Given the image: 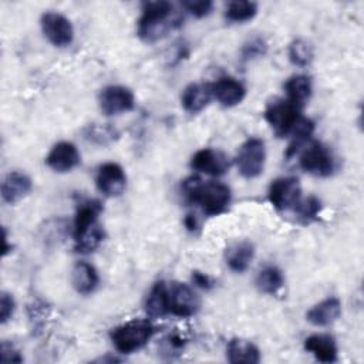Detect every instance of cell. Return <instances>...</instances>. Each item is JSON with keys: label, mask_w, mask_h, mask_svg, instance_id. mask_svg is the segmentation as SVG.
<instances>
[{"label": "cell", "mask_w": 364, "mask_h": 364, "mask_svg": "<svg viewBox=\"0 0 364 364\" xmlns=\"http://www.w3.org/2000/svg\"><path fill=\"white\" fill-rule=\"evenodd\" d=\"M14 309H16V301L13 296L7 291H3L0 296V323L1 324L7 323L13 317Z\"/></svg>", "instance_id": "d6a6232c"}, {"label": "cell", "mask_w": 364, "mask_h": 364, "mask_svg": "<svg viewBox=\"0 0 364 364\" xmlns=\"http://www.w3.org/2000/svg\"><path fill=\"white\" fill-rule=\"evenodd\" d=\"M226 357L232 364H257L260 361V350L249 340L232 338L226 348Z\"/></svg>", "instance_id": "603a6c76"}, {"label": "cell", "mask_w": 364, "mask_h": 364, "mask_svg": "<svg viewBox=\"0 0 364 364\" xmlns=\"http://www.w3.org/2000/svg\"><path fill=\"white\" fill-rule=\"evenodd\" d=\"M33 188V182L30 176L21 171H10L4 175L0 186L1 199L9 203L14 205L26 198Z\"/></svg>", "instance_id": "5bb4252c"}, {"label": "cell", "mask_w": 364, "mask_h": 364, "mask_svg": "<svg viewBox=\"0 0 364 364\" xmlns=\"http://www.w3.org/2000/svg\"><path fill=\"white\" fill-rule=\"evenodd\" d=\"M95 185L108 198L119 196L127 188L125 171L117 162H105L97 171Z\"/></svg>", "instance_id": "8fae6325"}, {"label": "cell", "mask_w": 364, "mask_h": 364, "mask_svg": "<svg viewBox=\"0 0 364 364\" xmlns=\"http://www.w3.org/2000/svg\"><path fill=\"white\" fill-rule=\"evenodd\" d=\"M212 98V84L192 82L183 88L181 94V104L186 112L198 114L209 105Z\"/></svg>", "instance_id": "9a60e30c"}, {"label": "cell", "mask_w": 364, "mask_h": 364, "mask_svg": "<svg viewBox=\"0 0 364 364\" xmlns=\"http://www.w3.org/2000/svg\"><path fill=\"white\" fill-rule=\"evenodd\" d=\"M100 109L104 115H119L134 109L135 95L124 85H107L98 95Z\"/></svg>", "instance_id": "30bf717a"}, {"label": "cell", "mask_w": 364, "mask_h": 364, "mask_svg": "<svg viewBox=\"0 0 364 364\" xmlns=\"http://www.w3.org/2000/svg\"><path fill=\"white\" fill-rule=\"evenodd\" d=\"M182 7L196 18L206 17L213 10V1L210 0H188L182 3Z\"/></svg>", "instance_id": "1f68e13d"}, {"label": "cell", "mask_w": 364, "mask_h": 364, "mask_svg": "<svg viewBox=\"0 0 364 364\" xmlns=\"http://www.w3.org/2000/svg\"><path fill=\"white\" fill-rule=\"evenodd\" d=\"M266 162V146L260 138L252 136L246 139L236 155V166L239 173L246 179L262 175Z\"/></svg>", "instance_id": "8992f818"}, {"label": "cell", "mask_w": 364, "mask_h": 364, "mask_svg": "<svg viewBox=\"0 0 364 364\" xmlns=\"http://www.w3.org/2000/svg\"><path fill=\"white\" fill-rule=\"evenodd\" d=\"M168 303L169 314L182 318L195 316L200 309L199 296L193 291V289L178 282L168 284Z\"/></svg>", "instance_id": "ba28073f"}, {"label": "cell", "mask_w": 364, "mask_h": 364, "mask_svg": "<svg viewBox=\"0 0 364 364\" xmlns=\"http://www.w3.org/2000/svg\"><path fill=\"white\" fill-rule=\"evenodd\" d=\"M118 135V131L108 124H90L84 129L85 139L97 145H108L115 141Z\"/></svg>", "instance_id": "f1b7e54d"}, {"label": "cell", "mask_w": 364, "mask_h": 364, "mask_svg": "<svg viewBox=\"0 0 364 364\" xmlns=\"http://www.w3.org/2000/svg\"><path fill=\"white\" fill-rule=\"evenodd\" d=\"M299 165L304 172L318 178L331 176L337 168L336 158L330 148L318 141L310 142L303 149L299 158Z\"/></svg>", "instance_id": "5b68a950"}, {"label": "cell", "mask_w": 364, "mask_h": 364, "mask_svg": "<svg viewBox=\"0 0 364 364\" xmlns=\"http://www.w3.org/2000/svg\"><path fill=\"white\" fill-rule=\"evenodd\" d=\"M267 51V43L263 37H252L249 38L242 50H240V58L242 61H252L255 58L263 57Z\"/></svg>", "instance_id": "4dcf8cb0"}, {"label": "cell", "mask_w": 364, "mask_h": 364, "mask_svg": "<svg viewBox=\"0 0 364 364\" xmlns=\"http://www.w3.org/2000/svg\"><path fill=\"white\" fill-rule=\"evenodd\" d=\"M192 283L203 290H210L215 286V280L209 274L199 270L192 272Z\"/></svg>", "instance_id": "e575fe53"}, {"label": "cell", "mask_w": 364, "mask_h": 364, "mask_svg": "<svg viewBox=\"0 0 364 364\" xmlns=\"http://www.w3.org/2000/svg\"><path fill=\"white\" fill-rule=\"evenodd\" d=\"M173 6L169 1L156 0L142 3V13L138 20V36L146 41H156L179 24V17L173 16Z\"/></svg>", "instance_id": "7a4b0ae2"}, {"label": "cell", "mask_w": 364, "mask_h": 364, "mask_svg": "<svg viewBox=\"0 0 364 364\" xmlns=\"http://www.w3.org/2000/svg\"><path fill=\"white\" fill-rule=\"evenodd\" d=\"M257 14V4L249 0L230 1L225 10V17L230 23H245Z\"/></svg>", "instance_id": "484cf974"}, {"label": "cell", "mask_w": 364, "mask_h": 364, "mask_svg": "<svg viewBox=\"0 0 364 364\" xmlns=\"http://www.w3.org/2000/svg\"><path fill=\"white\" fill-rule=\"evenodd\" d=\"M269 202L280 212L293 210L301 199V186L294 176H282L272 181L267 191Z\"/></svg>", "instance_id": "52a82bcc"}, {"label": "cell", "mask_w": 364, "mask_h": 364, "mask_svg": "<svg viewBox=\"0 0 364 364\" xmlns=\"http://www.w3.org/2000/svg\"><path fill=\"white\" fill-rule=\"evenodd\" d=\"M192 169L210 176H220L228 172L230 161L228 155L219 149L202 148L192 155L191 159Z\"/></svg>", "instance_id": "7c38bea8"}, {"label": "cell", "mask_w": 364, "mask_h": 364, "mask_svg": "<svg viewBox=\"0 0 364 364\" xmlns=\"http://www.w3.org/2000/svg\"><path fill=\"white\" fill-rule=\"evenodd\" d=\"M301 109L287 98H273L267 102L263 117L276 136L284 138L291 134L301 118Z\"/></svg>", "instance_id": "277c9868"}, {"label": "cell", "mask_w": 364, "mask_h": 364, "mask_svg": "<svg viewBox=\"0 0 364 364\" xmlns=\"http://www.w3.org/2000/svg\"><path fill=\"white\" fill-rule=\"evenodd\" d=\"M293 210L296 212L300 223L309 225L318 218L321 212V202L318 198L310 195L307 198H301Z\"/></svg>", "instance_id": "f546056e"}, {"label": "cell", "mask_w": 364, "mask_h": 364, "mask_svg": "<svg viewBox=\"0 0 364 364\" xmlns=\"http://www.w3.org/2000/svg\"><path fill=\"white\" fill-rule=\"evenodd\" d=\"M154 334L155 326L149 320L134 318L112 328L109 337L121 354H131L142 348Z\"/></svg>", "instance_id": "3957f363"}, {"label": "cell", "mask_w": 364, "mask_h": 364, "mask_svg": "<svg viewBox=\"0 0 364 364\" xmlns=\"http://www.w3.org/2000/svg\"><path fill=\"white\" fill-rule=\"evenodd\" d=\"M102 212V205L97 199H87L81 202L77 208L75 218H74V228H73V237L74 240L82 236L88 229L98 223V218Z\"/></svg>", "instance_id": "e0dca14e"}, {"label": "cell", "mask_w": 364, "mask_h": 364, "mask_svg": "<svg viewBox=\"0 0 364 364\" xmlns=\"http://www.w3.org/2000/svg\"><path fill=\"white\" fill-rule=\"evenodd\" d=\"M182 192L191 203L199 206L208 216H218L226 212L232 202V191L228 185L216 181H202L198 176L185 179Z\"/></svg>", "instance_id": "6da1fadb"}, {"label": "cell", "mask_w": 364, "mask_h": 364, "mask_svg": "<svg viewBox=\"0 0 364 364\" xmlns=\"http://www.w3.org/2000/svg\"><path fill=\"white\" fill-rule=\"evenodd\" d=\"M313 46L304 38H296L289 44V60L297 67H306L313 61Z\"/></svg>", "instance_id": "83f0119b"}, {"label": "cell", "mask_w": 364, "mask_h": 364, "mask_svg": "<svg viewBox=\"0 0 364 364\" xmlns=\"http://www.w3.org/2000/svg\"><path fill=\"white\" fill-rule=\"evenodd\" d=\"M44 37L55 47H67L74 40L71 21L58 11H46L40 18Z\"/></svg>", "instance_id": "9c48e42d"}, {"label": "cell", "mask_w": 364, "mask_h": 364, "mask_svg": "<svg viewBox=\"0 0 364 364\" xmlns=\"http://www.w3.org/2000/svg\"><path fill=\"white\" fill-rule=\"evenodd\" d=\"M0 361L1 363H21L23 357L20 354V351L7 341H1L0 346Z\"/></svg>", "instance_id": "836d02e7"}, {"label": "cell", "mask_w": 364, "mask_h": 364, "mask_svg": "<svg viewBox=\"0 0 364 364\" xmlns=\"http://www.w3.org/2000/svg\"><path fill=\"white\" fill-rule=\"evenodd\" d=\"M283 88L286 91L287 100L290 102H293L294 105H297L300 109H303V107L311 97L313 84H311V78L309 75L294 74L286 80Z\"/></svg>", "instance_id": "7402d4cb"}, {"label": "cell", "mask_w": 364, "mask_h": 364, "mask_svg": "<svg viewBox=\"0 0 364 364\" xmlns=\"http://www.w3.org/2000/svg\"><path fill=\"white\" fill-rule=\"evenodd\" d=\"M255 257V246L249 240H240L230 245L225 252V260L235 273H243Z\"/></svg>", "instance_id": "44dd1931"}, {"label": "cell", "mask_w": 364, "mask_h": 364, "mask_svg": "<svg viewBox=\"0 0 364 364\" xmlns=\"http://www.w3.org/2000/svg\"><path fill=\"white\" fill-rule=\"evenodd\" d=\"M341 314V301L337 297H327L314 304L307 313L306 318L313 326L324 327L334 323Z\"/></svg>", "instance_id": "ffe728a7"}, {"label": "cell", "mask_w": 364, "mask_h": 364, "mask_svg": "<svg viewBox=\"0 0 364 364\" xmlns=\"http://www.w3.org/2000/svg\"><path fill=\"white\" fill-rule=\"evenodd\" d=\"M105 237L104 229L97 223L91 229H88L82 236L74 240V250L81 255H88L92 253L100 247Z\"/></svg>", "instance_id": "4316f807"}, {"label": "cell", "mask_w": 364, "mask_h": 364, "mask_svg": "<svg viewBox=\"0 0 364 364\" xmlns=\"http://www.w3.org/2000/svg\"><path fill=\"white\" fill-rule=\"evenodd\" d=\"M145 311L151 317H164L169 314V303H168V283L161 280L156 282L146 300H145Z\"/></svg>", "instance_id": "cb8c5ba5"}, {"label": "cell", "mask_w": 364, "mask_h": 364, "mask_svg": "<svg viewBox=\"0 0 364 364\" xmlns=\"http://www.w3.org/2000/svg\"><path fill=\"white\" fill-rule=\"evenodd\" d=\"M213 98L223 107H235L240 104L246 97L245 85L233 77H220L212 84Z\"/></svg>", "instance_id": "2e32d148"}, {"label": "cell", "mask_w": 364, "mask_h": 364, "mask_svg": "<svg viewBox=\"0 0 364 364\" xmlns=\"http://www.w3.org/2000/svg\"><path fill=\"white\" fill-rule=\"evenodd\" d=\"M284 286V277L279 267L266 266L256 276V287L266 294H277Z\"/></svg>", "instance_id": "d4e9b609"}, {"label": "cell", "mask_w": 364, "mask_h": 364, "mask_svg": "<svg viewBox=\"0 0 364 364\" xmlns=\"http://www.w3.org/2000/svg\"><path fill=\"white\" fill-rule=\"evenodd\" d=\"M185 225H186V228H188L189 230H195V229H196V220H195V218H193L192 215H188L186 219H185Z\"/></svg>", "instance_id": "d590c367"}, {"label": "cell", "mask_w": 364, "mask_h": 364, "mask_svg": "<svg viewBox=\"0 0 364 364\" xmlns=\"http://www.w3.org/2000/svg\"><path fill=\"white\" fill-rule=\"evenodd\" d=\"M304 348L311 353L321 363L337 361V343L336 338L326 333L311 334L304 340Z\"/></svg>", "instance_id": "d6986e66"}, {"label": "cell", "mask_w": 364, "mask_h": 364, "mask_svg": "<svg viewBox=\"0 0 364 364\" xmlns=\"http://www.w3.org/2000/svg\"><path fill=\"white\" fill-rule=\"evenodd\" d=\"M80 161L81 155L77 146L70 141L57 142L46 156L47 166L58 173L73 171L80 164Z\"/></svg>", "instance_id": "4fadbf2b"}, {"label": "cell", "mask_w": 364, "mask_h": 364, "mask_svg": "<svg viewBox=\"0 0 364 364\" xmlns=\"http://www.w3.org/2000/svg\"><path fill=\"white\" fill-rule=\"evenodd\" d=\"M71 284L77 293L91 294L100 284V274L91 263L77 262L71 269Z\"/></svg>", "instance_id": "ac0fdd59"}]
</instances>
